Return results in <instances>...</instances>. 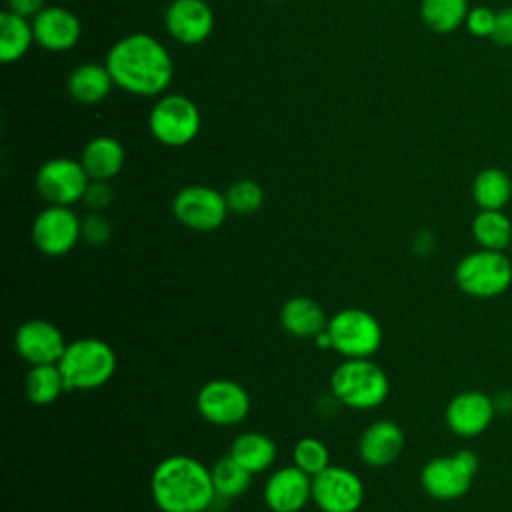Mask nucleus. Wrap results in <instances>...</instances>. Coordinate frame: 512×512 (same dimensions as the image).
Wrapping results in <instances>:
<instances>
[{
	"instance_id": "6",
	"label": "nucleus",
	"mask_w": 512,
	"mask_h": 512,
	"mask_svg": "<svg viewBox=\"0 0 512 512\" xmlns=\"http://www.w3.org/2000/svg\"><path fill=\"white\" fill-rule=\"evenodd\" d=\"M332 350L342 358H372L384 340L378 318L364 308H342L328 318Z\"/></svg>"
},
{
	"instance_id": "39",
	"label": "nucleus",
	"mask_w": 512,
	"mask_h": 512,
	"mask_svg": "<svg viewBox=\"0 0 512 512\" xmlns=\"http://www.w3.org/2000/svg\"><path fill=\"white\" fill-rule=\"evenodd\" d=\"M314 344H316L320 350H332V338H330V334H328L326 328L314 338Z\"/></svg>"
},
{
	"instance_id": "40",
	"label": "nucleus",
	"mask_w": 512,
	"mask_h": 512,
	"mask_svg": "<svg viewBox=\"0 0 512 512\" xmlns=\"http://www.w3.org/2000/svg\"><path fill=\"white\" fill-rule=\"evenodd\" d=\"M200 512H220L216 506H210V508H204V510H200Z\"/></svg>"
},
{
	"instance_id": "31",
	"label": "nucleus",
	"mask_w": 512,
	"mask_h": 512,
	"mask_svg": "<svg viewBox=\"0 0 512 512\" xmlns=\"http://www.w3.org/2000/svg\"><path fill=\"white\" fill-rule=\"evenodd\" d=\"M292 464L298 466L308 476H316L330 466V452L322 440L314 436H306L294 444Z\"/></svg>"
},
{
	"instance_id": "24",
	"label": "nucleus",
	"mask_w": 512,
	"mask_h": 512,
	"mask_svg": "<svg viewBox=\"0 0 512 512\" xmlns=\"http://www.w3.org/2000/svg\"><path fill=\"white\" fill-rule=\"evenodd\" d=\"M478 210H504L512 200V178L498 166L482 168L470 186Z\"/></svg>"
},
{
	"instance_id": "7",
	"label": "nucleus",
	"mask_w": 512,
	"mask_h": 512,
	"mask_svg": "<svg viewBox=\"0 0 512 512\" xmlns=\"http://www.w3.org/2000/svg\"><path fill=\"white\" fill-rule=\"evenodd\" d=\"M478 472V456L460 448L452 454L430 458L420 470V486L434 500H458L462 498Z\"/></svg>"
},
{
	"instance_id": "34",
	"label": "nucleus",
	"mask_w": 512,
	"mask_h": 512,
	"mask_svg": "<svg viewBox=\"0 0 512 512\" xmlns=\"http://www.w3.org/2000/svg\"><path fill=\"white\" fill-rule=\"evenodd\" d=\"M112 188L104 180H90L86 186V192L82 196V202L90 212H102L112 204Z\"/></svg>"
},
{
	"instance_id": "25",
	"label": "nucleus",
	"mask_w": 512,
	"mask_h": 512,
	"mask_svg": "<svg viewBox=\"0 0 512 512\" xmlns=\"http://www.w3.org/2000/svg\"><path fill=\"white\" fill-rule=\"evenodd\" d=\"M470 230L478 248L504 252L512 246V220L504 210H478Z\"/></svg>"
},
{
	"instance_id": "19",
	"label": "nucleus",
	"mask_w": 512,
	"mask_h": 512,
	"mask_svg": "<svg viewBox=\"0 0 512 512\" xmlns=\"http://www.w3.org/2000/svg\"><path fill=\"white\" fill-rule=\"evenodd\" d=\"M404 450V432L400 424L388 418L368 424L358 438V456L366 466L382 468L398 460Z\"/></svg>"
},
{
	"instance_id": "30",
	"label": "nucleus",
	"mask_w": 512,
	"mask_h": 512,
	"mask_svg": "<svg viewBox=\"0 0 512 512\" xmlns=\"http://www.w3.org/2000/svg\"><path fill=\"white\" fill-rule=\"evenodd\" d=\"M226 196V204L228 210L236 216H250L254 212H258L264 204V190L258 182L250 180V178H242L236 180L228 186V190L224 192Z\"/></svg>"
},
{
	"instance_id": "14",
	"label": "nucleus",
	"mask_w": 512,
	"mask_h": 512,
	"mask_svg": "<svg viewBox=\"0 0 512 512\" xmlns=\"http://www.w3.org/2000/svg\"><path fill=\"white\" fill-rule=\"evenodd\" d=\"M68 342L60 328L42 318H30L16 328L14 348L16 354L30 366L58 364Z\"/></svg>"
},
{
	"instance_id": "28",
	"label": "nucleus",
	"mask_w": 512,
	"mask_h": 512,
	"mask_svg": "<svg viewBox=\"0 0 512 512\" xmlns=\"http://www.w3.org/2000/svg\"><path fill=\"white\" fill-rule=\"evenodd\" d=\"M66 392L62 372L58 364L30 366L24 378V394L36 406H48Z\"/></svg>"
},
{
	"instance_id": "15",
	"label": "nucleus",
	"mask_w": 512,
	"mask_h": 512,
	"mask_svg": "<svg viewBox=\"0 0 512 512\" xmlns=\"http://www.w3.org/2000/svg\"><path fill=\"white\" fill-rule=\"evenodd\" d=\"M494 398L482 390H464L450 398L444 410L448 430L460 438L480 436L494 420Z\"/></svg>"
},
{
	"instance_id": "37",
	"label": "nucleus",
	"mask_w": 512,
	"mask_h": 512,
	"mask_svg": "<svg viewBox=\"0 0 512 512\" xmlns=\"http://www.w3.org/2000/svg\"><path fill=\"white\" fill-rule=\"evenodd\" d=\"M414 250L420 254H428L434 250V236L428 230H422L414 238Z\"/></svg>"
},
{
	"instance_id": "9",
	"label": "nucleus",
	"mask_w": 512,
	"mask_h": 512,
	"mask_svg": "<svg viewBox=\"0 0 512 512\" xmlns=\"http://www.w3.org/2000/svg\"><path fill=\"white\" fill-rule=\"evenodd\" d=\"M198 414L212 426L230 428L246 420L250 396L246 388L230 378H212L196 394Z\"/></svg>"
},
{
	"instance_id": "5",
	"label": "nucleus",
	"mask_w": 512,
	"mask_h": 512,
	"mask_svg": "<svg viewBox=\"0 0 512 512\" xmlns=\"http://www.w3.org/2000/svg\"><path fill=\"white\" fill-rule=\"evenodd\" d=\"M454 282L470 298L490 300L502 296L512 284V262L504 252L472 250L454 268Z\"/></svg>"
},
{
	"instance_id": "36",
	"label": "nucleus",
	"mask_w": 512,
	"mask_h": 512,
	"mask_svg": "<svg viewBox=\"0 0 512 512\" xmlns=\"http://www.w3.org/2000/svg\"><path fill=\"white\" fill-rule=\"evenodd\" d=\"M44 8V0H8V8L14 14L24 18H34Z\"/></svg>"
},
{
	"instance_id": "26",
	"label": "nucleus",
	"mask_w": 512,
	"mask_h": 512,
	"mask_svg": "<svg viewBox=\"0 0 512 512\" xmlns=\"http://www.w3.org/2000/svg\"><path fill=\"white\" fill-rule=\"evenodd\" d=\"M32 42V22L20 14L4 10L0 14V60L8 64L22 58Z\"/></svg>"
},
{
	"instance_id": "13",
	"label": "nucleus",
	"mask_w": 512,
	"mask_h": 512,
	"mask_svg": "<svg viewBox=\"0 0 512 512\" xmlns=\"http://www.w3.org/2000/svg\"><path fill=\"white\" fill-rule=\"evenodd\" d=\"M312 502L320 512H356L364 502V484L350 468L330 464L312 476Z\"/></svg>"
},
{
	"instance_id": "4",
	"label": "nucleus",
	"mask_w": 512,
	"mask_h": 512,
	"mask_svg": "<svg viewBox=\"0 0 512 512\" xmlns=\"http://www.w3.org/2000/svg\"><path fill=\"white\" fill-rule=\"evenodd\" d=\"M58 368L64 378L66 392L96 390L104 386L116 372V352L100 338H76L68 342Z\"/></svg>"
},
{
	"instance_id": "1",
	"label": "nucleus",
	"mask_w": 512,
	"mask_h": 512,
	"mask_svg": "<svg viewBox=\"0 0 512 512\" xmlns=\"http://www.w3.org/2000/svg\"><path fill=\"white\" fill-rule=\"evenodd\" d=\"M104 64L114 84L136 96L162 94L174 76L168 50L146 32L128 34L112 44Z\"/></svg>"
},
{
	"instance_id": "10",
	"label": "nucleus",
	"mask_w": 512,
	"mask_h": 512,
	"mask_svg": "<svg viewBox=\"0 0 512 512\" xmlns=\"http://www.w3.org/2000/svg\"><path fill=\"white\" fill-rule=\"evenodd\" d=\"M226 196L204 184H190L176 192L172 198L174 218L194 232H214L228 216Z\"/></svg>"
},
{
	"instance_id": "38",
	"label": "nucleus",
	"mask_w": 512,
	"mask_h": 512,
	"mask_svg": "<svg viewBox=\"0 0 512 512\" xmlns=\"http://www.w3.org/2000/svg\"><path fill=\"white\" fill-rule=\"evenodd\" d=\"M496 412H512V392H500L494 398Z\"/></svg>"
},
{
	"instance_id": "3",
	"label": "nucleus",
	"mask_w": 512,
	"mask_h": 512,
	"mask_svg": "<svg viewBox=\"0 0 512 512\" xmlns=\"http://www.w3.org/2000/svg\"><path fill=\"white\" fill-rule=\"evenodd\" d=\"M330 396L350 410H374L388 398L386 372L370 358H344L330 374Z\"/></svg>"
},
{
	"instance_id": "12",
	"label": "nucleus",
	"mask_w": 512,
	"mask_h": 512,
	"mask_svg": "<svg viewBox=\"0 0 512 512\" xmlns=\"http://www.w3.org/2000/svg\"><path fill=\"white\" fill-rule=\"evenodd\" d=\"M90 178L80 164L72 158H52L36 172V190L42 200L56 206H72L82 200Z\"/></svg>"
},
{
	"instance_id": "16",
	"label": "nucleus",
	"mask_w": 512,
	"mask_h": 512,
	"mask_svg": "<svg viewBox=\"0 0 512 512\" xmlns=\"http://www.w3.org/2000/svg\"><path fill=\"white\" fill-rule=\"evenodd\" d=\"M262 500L272 512H300L312 500V476L294 464L280 466L268 474Z\"/></svg>"
},
{
	"instance_id": "32",
	"label": "nucleus",
	"mask_w": 512,
	"mask_h": 512,
	"mask_svg": "<svg viewBox=\"0 0 512 512\" xmlns=\"http://www.w3.org/2000/svg\"><path fill=\"white\" fill-rule=\"evenodd\" d=\"M82 240L90 246H104L112 236V224L102 212H90L80 222Z\"/></svg>"
},
{
	"instance_id": "33",
	"label": "nucleus",
	"mask_w": 512,
	"mask_h": 512,
	"mask_svg": "<svg viewBox=\"0 0 512 512\" xmlns=\"http://www.w3.org/2000/svg\"><path fill=\"white\" fill-rule=\"evenodd\" d=\"M494 24H496V10L486 4L470 6L464 20L468 34H472L474 38H492Z\"/></svg>"
},
{
	"instance_id": "23",
	"label": "nucleus",
	"mask_w": 512,
	"mask_h": 512,
	"mask_svg": "<svg viewBox=\"0 0 512 512\" xmlns=\"http://www.w3.org/2000/svg\"><path fill=\"white\" fill-rule=\"evenodd\" d=\"M112 84L114 80L106 64H96V62H86L76 66L66 80L68 94L72 96V100L80 104L102 102L108 96Z\"/></svg>"
},
{
	"instance_id": "22",
	"label": "nucleus",
	"mask_w": 512,
	"mask_h": 512,
	"mask_svg": "<svg viewBox=\"0 0 512 512\" xmlns=\"http://www.w3.org/2000/svg\"><path fill=\"white\" fill-rule=\"evenodd\" d=\"M228 454L238 464H242L250 474L256 476L268 472L276 462V444L264 432L246 430L232 440Z\"/></svg>"
},
{
	"instance_id": "8",
	"label": "nucleus",
	"mask_w": 512,
	"mask_h": 512,
	"mask_svg": "<svg viewBox=\"0 0 512 512\" xmlns=\"http://www.w3.org/2000/svg\"><path fill=\"white\" fill-rule=\"evenodd\" d=\"M148 126L160 144L170 148L186 146L200 130V112L188 96L166 94L152 106Z\"/></svg>"
},
{
	"instance_id": "27",
	"label": "nucleus",
	"mask_w": 512,
	"mask_h": 512,
	"mask_svg": "<svg viewBox=\"0 0 512 512\" xmlns=\"http://www.w3.org/2000/svg\"><path fill=\"white\" fill-rule=\"evenodd\" d=\"M468 0H420V18L436 34H450L464 26Z\"/></svg>"
},
{
	"instance_id": "29",
	"label": "nucleus",
	"mask_w": 512,
	"mask_h": 512,
	"mask_svg": "<svg viewBox=\"0 0 512 512\" xmlns=\"http://www.w3.org/2000/svg\"><path fill=\"white\" fill-rule=\"evenodd\" d=\"M210 474H212V484H214V492H216V502L218 500L228 502V500H234V498L246 494V490L252 484V476H254L242 464H238L230 454L220 456L210 466Z\"/></svg>"
},
{
	"instance_id": "11",
	"label": "nucleus",
	"mask_w": 512,
	"mask_h": 512,
	"mask_svg": "<svg viewBox=\"0 0 512 512\" xmlns=\"http://www.w3.org/2000/svg\"><path fill=\"white\" fill-rule=\"evenodd\" d=\"M80 222L82 218H78L70 206L48 204L32 222V242L44 256H64L82 238Z\"/></svg>"
},
{
	"instance_id": "17",
	"label": "nucleus",
	"mask_w": 512,
	"mask_h": 512,
	"mask_svg": "<svg viewBox=\"0 0 512 512\" xmlns=\"http://www.w3.org/2000/svg\"><path fill=\"white\" fill-rule=\"evenodd\" d=\"M164 26L174 40L192 46L210 36L214 16L204 0H172L164 12Z\"/></svg>"
},
{
	"instance_id": "20",
	"label": "nucleus",
	"mask_w": 512,
	"mask_h": 512,
	"mask_svg": "<svg viewBox=\"0 0 512 512\" xmlns=\"http://www.w3.org/2000/svg\"><path fill=\"white\" fill-rule=\"evenodd\" d=\"M280 326L296 338H316L328 324L324 308L310 296H292L280 308Z\"/></svg>"
},
{
	"instance_id": "2",
	"label": "nucleus",
	"mask_w": 512,
	"mask_h": 512,
	"mask_svg": "<svg viewBox=\"0 0 512 512\" xmlns=\"http://www.w3.org/2000/svg\"><path fill=\"white\" fill-rule=\"evenodd\" d=\"M150 496L160 512H200L216 504L210 468L188 454H170L154 466Z\"/></svg>"
},
{
	"instance_id": "18",
	"label": "nucleus",
	"mask_w": 512,
	"mask_h": 512,
	"mask_svg": "<svg viewBox=\"0 0 512 512\" xmlns=\"http://www.w3.org/2000/svg\"><path fill=\"white\" fill-rule=\"evenodd\" d=\"M34 42L48 52H66L80 40V20L62 6H44L32 18Z\"/></svg>"
},
{
	"instance_id": "21",
	"label": "nucleus",
	"mask_w": 512,
	"mask_h": 512,
	"mask_svg": "<svg viewBox=\"0 0 512 512\" xmlns=\"http://www.w3.org/2000/svg\"><path fill=\"white\" fill-rule=\"evenodd\" d=\"M80 164L90 180L110 182L124 166V148L112 136H96L84 146Z\"/></svg>"
},
{
	"instance_id": "35",
	"label": "nucleus",
	"mask_w": 512,
	"mask_h": 512,
	"mask_svg": "<svg viewBox=\"0 0 512 512\" xmlns=\"http://www.w3.org/2000/svg\"><path fill=\"white\" fill-rule=\"evenodd\" d=\"M490 40L502 48H512V6L496 10V24Z\"/></svg>"
}]
</instances>
